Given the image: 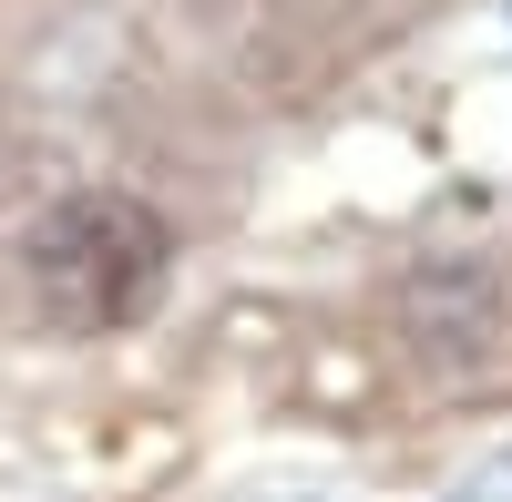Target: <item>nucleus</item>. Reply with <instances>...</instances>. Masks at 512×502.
<instances>
[{"label":"nucleus","instance_id":"obj_1","mask_svg":"<svg viewBox=\"0 0 512 502\" xmlns=\"http://www.w3.org/2000/svg\"><path fill=\"white\" fill-rule=\"evenodd\" d=\"M164 267H175V236L123 185H82V195H62L52 216L31 226V298H41L52 328H72V339L134 328L164 298Z\"/></svg>","mask_w":512,"mask_h":502}]
</instances>
